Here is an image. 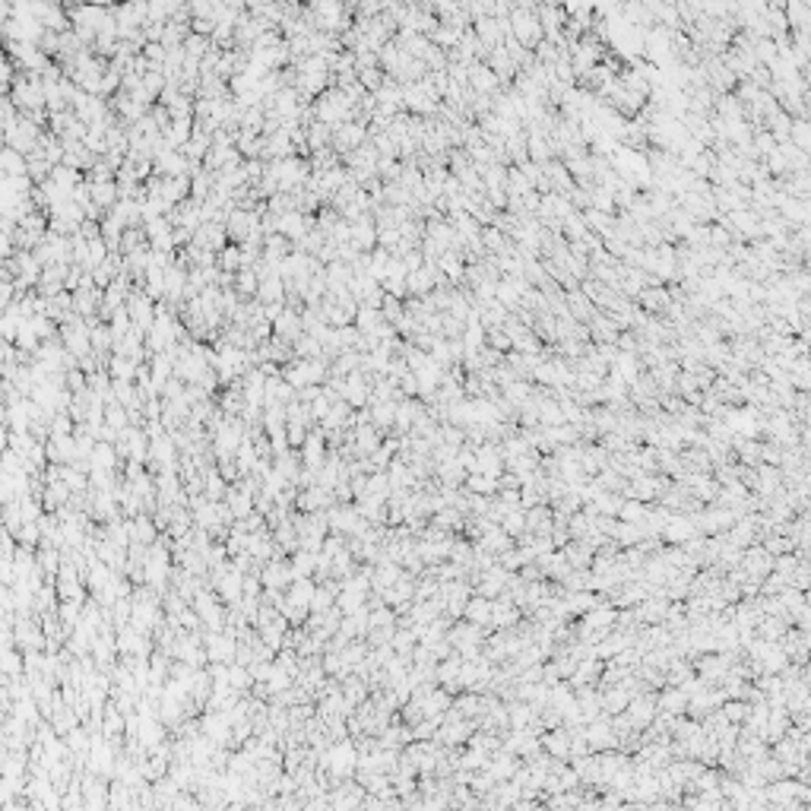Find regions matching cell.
<instances>
[{"label":"cell","instance_id":"cell-1","mask_svg":"<svg viewBox=\"0 0 811 811\" xmlns=\"http://www.w3.org/2000/svg\"><path fill=\"white\" fill-rule=\"evenodd\" d=\"M510 35L517 38V45H520V48H526V51L539 48L545 42L539 6H529V4L514 6V13H510Z\"/></svg>","mask_w":811,"mask_h":811},{"label":"cell","instance_id":"cell-2","mask_svg":"<svg viewBox=\"0 0 811 811\" xmlns=\"http://www.w3.org/2000/svg\"><path fill=\"white\" fill-rule=\"evenodd\" d=\"M127 314L140 333H149L155 326V302L143 292V285H133L131 298H127Z\"/></svg>","mask_w":811,"mask_h":811},{"label":"cell","instance_id":"cell-3","mask_svg":"<svg viewBox=\"0 0 811 811\" xmlns=\"http://www.w3.org/2000/svg\"><path fill=\"white\" fill-rule=\"evenodd\" d=\"M60 343H64V349L70 352V355L77 358H86L92 355V336H89V326H86V320H73V324H64L60 326Z\"/></svg>","mask_w":811,"mask_h":811},{"label":"cell","instance_id":"cell-4","mask_svg":"<svg viewBox=\"0 0 811 811\" xmlns=\"http://www.w3.org/2000/svg\"><path fill=\"white\" fill-rule=\"evenodd\" d=\"M155 622H159V602H155V596H149V592H140V596L133 599L131 628H136L140 634H149L155 628Z\"/></svg>","mask_w":811,"mask_h":811},{"label":"cell","instance_id":"cell-5","mask_svg":"<svg viewBox=\"0 0 811 811\" xmlns=\"http://www.w3.org/2000/svg\"><path fill=\"white\" fill-rule=\"evenodd\" d=\"M260 583L267 586V590H289L292 583H295V570H292V561H282V558H276V561H267L260 570Z\"/></svg>","mask_w":811,"mask_h":811},{"label":"cell","instance_id":"cell-6","mask_svg":"<svg viewBox=\"0 0 811 811\" xmlns=\"http://www.w3.org/2000/svg\"><path fill=\"white\" fill-rule=\"evenodd\" d=\"M302 460H304V469H314V473L324 469V463L330 460V441H326L324 431L308 434V441H304V447H302Z\"/></svg>","mask_w":811,"mask_h":811},{"label":"cell","instance_id":"cell-7","mask_svg":"<svg viewBox=\"0 0 811 811\" xmlns=\"http://www.w3.org/2000/svg\"><path fill=\"white\" fill-rule=\"evenodd\" d=\"M637 304L646 311V314H669L675 298H672V292L666 289V285H646V289L637 295Z\"/></svg>","mask_w":811,"mask_h":811},{"label":"cell","instance_id":"cell-8","mask_svg":"<svg viewBox=\"0 0 811 811\" xmlns=\"http://www.w3.org/2000/svg\"><path fill=\"white\" fill-rule=\"evenodd\" d=\"M352 244H355L361 254L377 250V222H374L371 213H365L361 219L352 222Z\"/></svg>","mask_w":811,"mask_h":811},{"label":"cell","instance_id":"cell-9","mask_svg":"<svg viewBox=\"0 0 811 811\" xmlns=\"http://www.w3.org/2000/svg\"><path fill=\"white\" fill-rule=\"evenodd\" d=\"M497 86H501V79L495 77V70L488 64H473L469 67V89H473L475 95H495Z\"/></svg>","mask_w":811,"mask_h":811},{"label":"cell","instance_id":"cell-10","mask_svg":"<svg viewBox=\"0 0 811 811\" xmlns=\"http://www.w3.org/2000/svg\"><path fill=\"white\" fill-rule=\"evenodd\" d=\"M326 764H330V773H336V776H346V773H352L355 770V748L349 745V741H339V745H333L330 748V754H326Z\"/></svg>","mask_w":811,"mask_h":811},{"label":"cell","instance_id":"cell-11","mask_svg":"<svg viewBox=\"0 0 811 811\" xmlns=\"http://www.w3.org/2000/svg\"><path fill=\"white\" fill-rule=\"evenodd\" d=\"M314 592H317V586L311 583V577H304V580H295L289 590H285V602L295 605V609H302V612H311Z\"/></svg>","mask_w":811,"mask_h":811},{"label":"cell","instance_id":"cell-12","mask_svg":"<svg viewBox=\"0 0 811 811\" xmlns=\"http://www.w3.org/2000/svg\"><path fill=\"white\" fill-rule=\"evenodd\" d=\"M298 507L304 510V514H320L324 507H333V492H326V488H304L302 495H298Z\"/></svg>","mask_w":811,"mask_h":811},{"label":"cell","instance_id":"cell-13","mask_svg":"<svg viewBox=\"0 0 811 811\" xmlns=\"http://www.w3.org/2000/svg\"><path fill=\"white\" fill-rule=\"evenodd\" d=\"M656 700H659V710L669 713V717H678V713H685L691 707V697H688L685 688H666Z\"/></svg>","mask_w":811,"mask_h":811},{"label":"cell","instance_id":"cell-14","mask_svg":"<svg viewBox=\"0 0 811 811\" xmlns=\"http://www.w3.org/2000/svg\"><path fill=\"white\" fill-rule=\"evenodd\" d=\"M257 302H260V304H279V302H285V279L279 276V272H272V276H263V279H260Z\"/></svg>","mask_w":811,"mask_h":811},{"label":"cell","instance_id":"cell-15","mask_svg":"<svg viewBox=\"0 0 811 811\" xmlns=\"http://www.w3.org/2000/svg\"><path fill=\"white\" fill-rule=\"evenodd\" d=\"M355 326L365 336H374L377 339L380 336V330L387 326V320H384V311H377V308H358V314H355ZM380 343V339H377Z\"/></svg>","mask_w":811,"mask_h":811},{"label":"cell","instance_id":"cell-16","mask_svg":"<svg viewBox=\"0 0 811 811\" xmlns=\"http://www.w3.org/2000/svg\"><path fill=\"white\" fill-rule=\"evenodd\" d=\"M492 612H495V599H485V596H473L466 605V622L473 624H492Z\"/></svg>","mask_w":811,"mask_h":811},{"label":"cell","instance_id":"cell-17","mask_svg":"<svg viewBox=\"0 0 811 811\" xmlns=\"http://www.w3.org/2000/svg\"><path fill=\"white\" fill-rule=\"evenodd\" d=\"M0 162H4V175H6V178H26V175H29V159H26L23 153H16V149H10V146L0 153Z\"/></svg>","mask_w":811,"mask_h":811},{"label":"cell","instance_id":"cell-18","mask_svg":"<svg viewBox=\"0 0 811 811\" xmlns=\"http://www.w3.org/2000/svg\"><path fill=\"white\" fill-rule=\"evenodd\" d=\"M397 406L399 403H371V425L377 428L380 434H387V428L397 425Z\"/></svg>","mask_w":811,"mask_h":811},{"label":"cell","instance_id":"cell-19","mask_svg":"<svg viewBox=\"0 0 811 811\" xmlns=\"http://www.w3.org/2000/svg\"><path fill=\"white\" fill-rule=\"evenodd\" d=\"M235 292L244 298V302H254L257 292H260V276H257V270H241L235 276Z\"/></svg>","mask_w":811,"mask_h":811},{"label":"cell","instance_id":"cell-20","mask_svg":"<svg viewBox=\"0 0 811 811\" xmlns=\"http://www.w3.org/2000/svg\"><path fill=\"white\" fill-rule=\"evenodd\" d=\"M131 529H133V542H140V545H155V542H159V539H155L159 526L149 520V514H143V517H136V520H131Z\"/></svg>","mask_w":811,"mask_h":811},{"label":"cell","instance_id":"cell-21","mask_svg":"<svg viewBox=\"0 0 811 811\" xmlns=\"http://www.w3.org/2000/svg\"><path fill=\"white\" fill-rule=\"evenodd\" d=\"M105 425L114 428L118 434H124L127 428H131V412H127L121 403H108L105 406Z\"/></svg>","mask_w":811,"mask_h":811},{"label":"cell","instance_id":"cell-22","mask_svg":"<svg viewBox=\"0 0 811 811\" xmlns=\"http://www.w3.org/2000/svg\"><path fill=\"white\" fill-rule=\"evenodd\" d=\"M136 361L133 358H124V355H111V365H108V374L111 380H136Z\"/></svg>","mask_w":811,"mask_h":811},{"label":"cell","instance_id":"cell-23","mask_svg":"<svg viewBox=\"0 0 811 811\" xmlns=\"http://www.w3.org/2000/svg\"><path fill=\"white\" fill-rule=\"evenodd\" d=\"M292 349H295V358H302V361H314V358H324V355H326L324 346H320L314 336H308V333H304V336L298 339Z\"/></svg>","mask_w":811,"mask_h":811},{"label":"cell","instance_id":"cell-24","mask_svg":"<svg viewBox=\"0 0 811 811\" xmlns=\"http://www.w3.org/2000/svg\"><path fill=\"white\" fill-rule=\"evenodd\" d=\"M292 570H295V580H304V577H311L317 570V555H311V551L298 548V555L292 558Z\"/></svg>","mask_w":811,"mask_h":811},{"label":"cell","instance_id":"cell-25","mask_svg":"<svg viewBox=\"0 0 811 811\" xmlns=\"http://www.w3.org/2000/svg\"><path fill=\"white\" fill-rule=\"evenodd\" d=\"M228 685H231V691H248L250 685H254V675H250V669L248 666H241V663H235V666H228Z\"/></svg>","mask_w":811,"mask_h":811},{"label":"cell","instance_id":"cell-26","mask_svg":"<svg viewBox=\"0 0 811 811\" xmlns=\"http://www.w3.org/2000/svg\"><path fill=\"white\" fill-rule=\"evenodd\" d=\"M697 669L704 678H722L729 672V656H707V659H700Z\"/></svg>","mask_w":811,"mask_h":811},{"label":"cell","instance_id":"cell-27","mask_svg":"<svg viewBox=\"0 0 811 811\" xmlns=\"http://www.w3.org/2000/svg\"><path fill=\"white\" fill-rule=\"evenodd\" d=\"M380 311H384V320H387V324H390V326H399V324H403V320H406V314H409V311L403 308V302H399V298H390V295L384 298V304H380Z\"/></svg>","mask_w":811,"mask_h":811},{"label":"cell","instance_id":"cell-28","mask_svg":"<svg viewBox=\"0 0 811 811\" xmlns=\"http://www.w3.org/2000/svg\"><path fill=\"white\" fill-rule=\"evenodd\" d=\"M219 270L231 272V276L241 272V248H238V244H228V248L219 254Z\"/></svg>","mask_w":811,"mask_h":811},{"label":"cell","instance_id":"cell-29","mask_svg":"<svg viewBox=\"0 0 811 811\" xmlns=\"http://www.w3.org/2000/svg\"><path fill=\"white\" fill-rule=\"evenodd\" d=\"M203 482H206V488H203V497H209V501H222V497H228V488H226V479H222V473H209Z\"/></svg>","mask_w":811,"mask_h":811},{"label":"cell","instance_id":"cell-30","mask_svg":"<svg viewBox=\"0 0 811 811\" xmlns=\"http://www.w3.org/2000/svg\"><path fill=\"white\" fill-rule=\"evenodd\" d=\"M165 86H168V79H165V73H162V70H149L146 77H143V89H146L149 95H153L155 101L162 99V92H165Z\"/></svg>","mask_w":811,"mask_h":811},{"label":"cell","instance_id":"cell-31","mask_svg":"<svg viewBox=\"0 0 811 811\" xmlns=\"http://www.w3.org/2000/svg\"><path fill=\"white\" fill-rule=\"evenodd\" d=\"M501 529H504L507 536L526 533V514H523V510H514V514H507V517H504V523H501Z\"/></svg>","mask_w":811,"mask_h":811},{"label":"cell","instance_id":"cell-32","mask_svg":"<svg viewBox=\"0 0 811 811\" xmlns=\"http://www.w3.org/2000/svg\"><path fill=\"white\" fill-rule=\"evenodd\" d=\"M343 697L349 700V704H361L365 700V681L361 678H346V688H343Z\"/></svg>","mask_w":811,"mask_h":811},{"label":"cell","instance_id":"cell-33","mask_svg":"<svg viewBox=\"0 0 811 811\" xmlns=\"http://www.w3.org/2000/svg\"><path fill=\"white\" fill-rule=\"evenodd\" d=\"M380 289H384V295L399 298V302H403V298L409 295V282H406V279H384V282H380Z\"/></svg>","mask_w":811,"mask_h":811},{"label":"cell","instance_id":"cell-34","mask_svg":"<svg viewBox=\"0 0 811 811\" xmlns=\"http://www.w3.org/2000/svg\"><path fill=\"white\" fill-rule=\"evenodd\" d=\"M387 279H409V270H406V263L399 260V257H393V260H390V267H387Z\"/></svg>","mask_w":811,"mask_h":811},{"label":"cell","instance_id":"cell-35","mask_svg":"<svg viewBox=\"0 0 811 811\" xmlns=\"http://www.w3.org/2000/svg\"><path fill=\"white\" fill-rule=\"evenodd\" d=\"M6 672H10V675H16V672H19V656H16V653H6Z\"/></svg>","mask_w":811,"mask_h":811}]
</instances>
